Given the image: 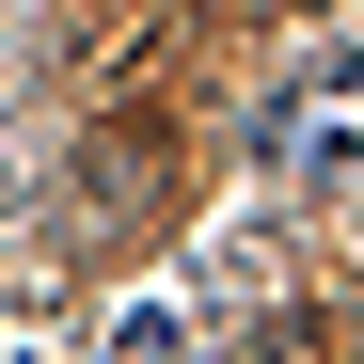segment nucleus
<instances>
[{"label":"nucleus","mask_w":364,"mask_h":364,"mask_svg":"<svg viewBox=\"0 0 364 364\" xmlns=\"http://www.w3.org/2000/svg\"><path fill=\"white\" fill-rule=\"evenodd\" d=\"M269 174H364V48H317L269 111H254Z\"/></svg>","instance_id":"1"}]
</instances>
